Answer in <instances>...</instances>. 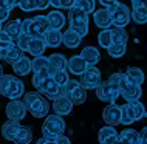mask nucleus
Wrapping results in <instances>:
<instances>
[{
    "mask_svg": "<svg viewBox=\"0 0 147 144\" xmlns=\"http://www.w3.org/2000/svg\"><path fill=\"white\" fill-rule=\"evenodd\" d=\"M37 90L40 91V93L45 95L48 99H51V101H54V99H57V98H61V96L65 95V89H63V85H59V84L54 81L53 74L43 79V82L37 87Z\"/></svg>",
    "mask_w": 147,
    "mask_h": 144,
    "instance_id": "3",
    "label": "nucleus"
},
{
    "mask_svg": "<svg viewBox=\"0 0 147 144\" xmlns=\"http://www.w3.org/2000/svg\"><path fill=\"white\" fill-rule=\"evenodd\" d=\"M23 53H25V51H22L20 48L16 45V43H13V45L8 48V54H6L5 61L9 62L11 65H13V64H16L17 61H20V59L23 57Z\"/></svg>",
    "mask_w": 147,
    "mask_h": 144,
    "instance_id": "30",
    "label": "nucleus"
},
{
    "mask_svg": "<svg viewBox=\"0 0 147 144\" xmlns=\"http://www.w3.org/2000/svg\"><path fill=\"white\" fill-rule=\"evenodd\" d=\"M50 64H51L53 71L67 70V67H68V59H67L63 54H61V53H54V54L50 56Z\"/></svg>",
    "mask_w": 147,
    "mask_h": 144,
    "instance_id": "27",
    "label": "nucleus"
},
{
    "mask_svg": "<svg viewBox=\"0 0 147 144\" xmlns=\"http://www.w3.org/2000/svg\"><path fill=\"white\" fill-rule=\"evenodd\" d=\"M31 39H33V37H31L30 34H26V33H23V31H22V33L14 39V43H16L19 48H20L22 51H28L30 43H31Z\"/></svg>",
    "mask_w": 147,
    "mask_h": 144,
    "instance_id": "36",
    "label": "nucleus"
},
{
    "mask_svg": "<svg viewBox=\"0 0 147 144\" xmlns=\"http://www.w3.org/2000/svg\"><path fill=\"white\" fill-rule=\"evenodd\" d=\"M141 95H142L141 85L136 84L135 81H132V79L127 76L125 81L122 82V85H121V96L127 102H130V101H138V99L141 98Z\"/></svg>",
    "mask_w": 147,
    "mask_h": 144,
    "instance_id": "7",
    "label": "nucleus"
},
{
    "mask_svg": "<svg viewBox=\"0 0 147 144\" xmlns=\"http://www.w3.org/2000/svg\"><path fill=\"white\" fill-rule=\"evenodd\" d=\"M16 2H17V3H19V2H20V0H16Z\"/></svg>",
    "mask_w": 147,
    "mask_h": 144,
    "instance_id": "57",
    "label": "nucleus"
},
{
    "mask_svg": "<svg viewBox=\"0 0 147 144\" xmlns=\"http://www.w3.org/2000/svg\"><path fill=\"white\" fill-rule=\"evenodd\" d=\"M13 70L17 76H26L33 71V61L26 56H23L20 61H17L16 64H13Z\"/></svg>",
    "mask_w": 147,
    "mask_h": 144,
    "instance_id": "18",
    "label": "nucleus"
},
{
    "mask_svg": "<svg viewBox=\"0 0 147 144\" xmlns=\"http://www.w3.org/2000/svg\"><path fill=\"white\" fill-rule=\"evenodd\" d=\"M0 6H5L8 9H13V8L19 6V3L16 0H0Z\"/></svg>",
    "mask_w": 147,
    "mask_h": 144,
    "instance_id": "47",
    "label": "nucleus"
},
{
    "mask_svg": "<svg viewBox=\"0 0 147 144\" xmlns=\"http://www.w3.org/2000/svg\"><path fill=\"white\" fill-rule=\"evenodd\" d=\"M102 119L107 124H110V126L121 124V105H116L115 102L107 105L104 109V112H102Z\"/></svg>",
    "mask_w": 147,
    "mask_h": 144,
    "instance_id": "9",
    "label": "nucleus"
},
{
    "mask_svg": "<svg viewBox=\"0 0 147 144\" xmlns=\"http://www.w3.org/2000/svg\"><path fill=\"white\" fill-rule=\"evenodd\" d=\"M3 76V68H2V65H0V78Z\"/></svg>",
    "mask_w": 147,
    "mask_h": 144,
    "instance_id": "55",
    "label": "nucleus"
},
{
    "mask_svg": "<svg viewBox=\"0 0 147 144\" xmlns=\"http://www.w3.org/2000/svg\"><path fill=\"white\" fill-rule=\"evenodd\" d=\"M130 104H132V107H133L135 113H136V118H138V121L147 116L146 105H144V104H142V102L140 101V99H138V101H130Z\"/></svg>",
    "mask_w": 147,
    "mask_h": 144,
    "instance_id": "39",
    "label": "nucleus"
},
{
    "mask_svg": "<svg viewBox=\"0 0 147 144\" xmlns=\"http://www.w3.org/2000/svg\"><path fill=\"white\" fill-rule=\"evenodd\" d=\"M98 43L102 48H109L113 43V31L110 28H104L102 31H99L98 34Z\"/></svg>",
    "mask_w": 147,
    "mask_h": 144,
    "instance_id": "29",
    "label": "nucleus"
},
{
    "mask_svg": "<svg viewBox=\"0 0 147 144\" xmlns=\"http://www.w3.org/2000/svg\"><path fill=\"white\" fill-rule=\"evenodd\" d=\"M45 68H51V64H50V57H45V56H36L33 59V73L36 71H40Z\"/></svg>",
    "mask_w": 147,
    "mask_h": 144,
    "instance_id": "33",
    "label": "nucleus"
},
{
    "mask_svg": "<svg viewBox=\"0 0 147 144\" xmlns=\"http://www.w3.org/2000/svg\"><path fill=\"white\" fill-rule=\"evenodd\" d=\"M132 2V6L135 5H140V3H147V0H130Z\"/></svg>",
    "mask_w": 147,
    "mask_h": 144,
    "instance_id": "54",
    "label": "nucleus"
},
{
    "mask_svg": "<svg viewBox=\"0 0 147 144\" xmlns=\"http://www.w3.org/2000/svg\"><path fill=\"white\" fill-rule=\"evenodd\" d=\"M99 84H101V71L94 65H88L81 74V85L87 90H96Z\"/></svg>",
    "mask_w": 147,
    "mask_h": 144,
    "instance_id": "6",
    "label": "nucleus"
},
{
    "mask_svg": "<svg viewBox=\"0 0 147 144\" xmlns=\"http://www.w3.org/2000/svg\"><path fill=\"white\" fill-rule=\"evenodd\" d=\"M119 143H132V144H140L141 143V133H138L133 129L122 130L119 133Z\"/></svg>",
    "mask_w": 147,
    "mask_h": 144,
    "instance_id": "25",
    "label": "nucleus"
},
{
    "mask_svg": "<svg viewBox=\"0 0 147 144\" xmlns=\"http://www.w3.org/2000/svg\"><path fill=\"white\" fill-rule=\"evenodd\" d=\"M98 141L104 143V144H113V143H119V133L113 126H105L99 130L98 133Z\"/></svg>",
    "mask_w": 147,
    "mask_h": 144,
    "instance_id": "12",
    "label": "nucleus"
},
{
    "mask_svg": "<svg viewBox=\"0 0 147 144\" xmlns=\"http://www.w3.org/2000/svg\"><path fill=\"white\" fill-rule=\"evenodd\" d=\"M20 124L19 121H11V119H8V121L2 126V135L3 138L8 139V141H14L16 137H17L19 130H20Z\"/></svg>",
    "mask_w": 147,
    "mask_h": 144,
    "instance_id": "17",
    "label": "nucleus"
},
{
    "mask_svg": "<svg viewBox=\"0 0 147 144\" xmlns=\"http://www.w3.org/2000/svg\"><path fill=\"white\" fill-rule=\"evenodd\" d=\"M141 143H147V126L141 132Z\"/></svg>",
    "mask_w": 147,
    "mask_h": 144,
    "instance_id": "52",
    "label": "nucleus"
},
{
    "mask_svg": "<svg viewBox=\"0 0 147 144\" xmlns=\"http://www.w3.org/2000/svg\"><path fill=\"white\" fill-rule=\"evenodd\" d=\"M50 3L54 8H61V0H50Z\"/></svg>",
    "mask_w": 147,
    "mask_h": 144,
    "instance_id": "53",
    "label": "nucleus"
},
{
    "mask_svg": "<svg viewBox=\"0 0 147 144\" xmlns=\"http://www.w3.org/2000/svg\"><path fill=\"white\" fill-rule=\"evenodd\" d=\"M112 31H113V42L127 43V41H129V36H127V31L124 30V26H115Z\"/></svg>",
    "mask_w": 147,
    "mask_h": 144,
    "instance_id": "38",
    "label": "nucleus"
},
{
    "mask_svg": "<svg viewBox=\"0 0 147 144\" xmlns=\"http://www.w3.org/2000/svg\"><path fill=\"white\" fill-rule=\"evenodd\" d=\"M125 43H121V42H113L112 45L107 48V53L109 56H112V57H122V56L125 54Z\"/></svg>",
    "mask_w": 147,
    "mask_h": 144,
    "instance_id": "32",
    "label": "nucleus"
},
{
    "mask_svg": "<svg viewBox=\"0 0 147 144\" xmlns=\"http://www.w3.org/2000/svg\"><path fill=\"white\" fill-rule=\"evenodd\" d=\"M34 19V22L37 23V26L40 28V31L43 34L47 33V31L50 30V22H48V17H47V16H36V17H33Z\"/></svg>",
    "mask_w": 147,
    "mask_h": 144,
    "instance_id": "43",
    "label": "nucleus"
},
{
    "mask_svg": "<svg viewBox=\"0 0 147 144\" xmlns=\"http://www.w3.org/2000/svg\"><path fill=\"white\" fill-rule=\"evenodd\" d=\"M68 22H70V28L74 30L76 33H79L84 37L88 33V14L84 13L81 8L73 6L68 9Z\"/></svg>",
    "mask_w": 147,
    "mask_h": 144,
    "instance_id": "1",
    "label": "nucleus"
},
{
    "mask_svg": "<svg viewBox=\"0 0 147 144\" xmlns=\"http://www.w3.org/2000/svg\"><path fill=\"white\" fill-rule=\"evenodd\" d=\"M26 104L20 99H11L9 104H6V116L11 121H22L26 115Z\"/></svg>",
    "mask_w": 147,
    "mask_h": 144,
    "instance_id": "8",
    "label": "nucleus"
},
{
    "mask_svg": "<svg viewBox=\"0 0 147 144\" xmlns=\"http://www.w3.org/2000/svg\"><path fill=\"white\" fill-rule=\"evenodd\" d=\"M2 28H3V22H0V30H2Z\"/></svg>",
    "mask_w": 147,
    "mask_h": 144,
    "instance_id": "56",
    "label": "nucleus"
},
{
    "mask_svg": "<svg viewBox=\"0 0 147 144\" xmlns=\"http://www.w3.org/2000/svg\"><path fill=\"white\" fill-rule=\"evenodd\" d=\"M47 48L48 47H47L43 37H33L31 39V43H30V48H28V53L36 57V56H42Z\"/></svg>",
    "mask_w": 147,
    "mask_h": 144,
    "instance_id": "22",
    "label": "nucleus"
},
{
    "mask_svg": "<svg viewBox=\"0 0 147 144\" xmlns=\"http://www.w3.org/2000/svg\"><path fill=\"white\" fill-rule=\"evenodd\" d=\"M125 74L129 76L132 81H135L136 84H140V85L144 84V73H142V70L138 68V67H129L127 71H125Z\"/></svg>",
    "mask_w": 147,
    "mask_h": 144,
    "instance_id": "35",
    "label": "nucleus"
},
{
    "mask_svg": "<svg viewBox=\"0 0 147 144\" xmlns=\"http://www.w3.org/2000/svg\"><path fill=\"white\" fill-rule=\"evenodd\" d=\"M65 130V119L62 118V115L54 113V115H48L45 118V122H43L42 132L43 135L51 133V135H61Z\"/></svg>",
    "mask_w": 147,
    "mask_h": 144,
    "instance_id": "4",
    "label": "nucleus"
},
{
    "mask_svg": "<svg viewBox=\"0 0 147 144\" xmlns=\"http://www.w3.org/2000/svg\"><path fill=\"white\" fill-rule=\"evenodd\" d=\"M119 95H121V90L116 89V87H113L109 81L107 82L101 81V84L96 87V96H98L99 101H102V102L112 104L118 99Z\"/></svg>",
    "mask_w": 147,
    "mask_h": 144,
    "instance_id": "5",
    "label": "nucleus"
},
{
    "mask_svg": "<svg viewBox=\"0 0 147 144\" xmlns=\"http://www.w3.org/2000/svg\"><path fill=\"white\" fill-rule=\"evenodd\" d=\"M23 93H25V84H23L19 78H16V76H14V79L11 81L5 96H6V98H9V99H20V96Z\"/></svg>",
    "mask_w": 147,
    "mask_h": 144,
    "instance_id": "15",
    "label": "nucleus"
},
{
    "mask_svg": "<svg viewBox=\"0 0 147 144\" xmlns=\"http://www.w3.org/2000/svg\"><path fill=\"white\" fill-rule=\"evenodd\" d=\"M13 79H14L13 74H3L2 78H0V93H2L3 96H5L8 87H9V84H11Z\"/></svg>",
    "mask_w": 147,
    "mask_h": 144,
    "instance_id": "44",
    "label": "nucleus"
},
{
    "mask_svg": "<svg viewBox=\"0 0 147 144\" xmlns=\"http://www.w3.org/2000/svg\"><path fill=\"white\" fill-rule=\"evenodd\" d=\"M47 17H48L50 26L54 28V30H62V28L65 26V16H63L62 13H59L57 9L51 11Z\"/></svg>",
    "mask_w": 147,
    "mask_h": 144,
    "instance_id": "26",
    "label": "nucleus"
},
{
    "mask_svg": "<svg viewBox=\"0 0 147 144\" xmlns=\"http://www.w3.org/2000/svg\"><path fill=\"white\" fill-rule=\"evenodd\" d=\"M68 96H70V99L74 104H84L85 99H87V89H84L82 85H79V87H76V89L71 91Z\"/></svg>",
    "mask_w": 147,
    "mask_h": 144,
    "instance_id": "34",
    "label": "nucleus"
},
{
    "mask_svg": "<svg viewBox=\"0 0 147 144\" xmlns=\"http://www.w3.org/2000/svg\"><path fill=\"white\" fill-rule=\"evenodd\" d=\"M74 6L81 8L87 14H93L96 11V2L94 0H76V5Z\"/></svg>",
    "mask_w": 147,
    "mask_h": 144,
    "instance_id": "37",
    "label": "nucleus"
},
{
    "mask_svg": "<svg viewBox=\"0 0 147 144\" xmlns=\"http://www.w3.org/2000/svg\"><path fill=\"white\" fill-rule=\"evenodd\" d=\"M9 11L11 9H8V8H5V6H0V20H2L3 23H5L6 19L9 17Z\"/></svg>",
    "mask_w": 147,
    "mask_h": 144,
    "instance_id": "48",
    "label": "nucleus"
},
{
    "mask_svg": "<svg viewBox=\"0 0 147 144\" xmlns=\"http://www.w3.org/2000/svg\"><path fill=\"white\" fill-rule=\"evenodd\" d=\"M43 39H45V43L48 48H57L59 45H62L63 41V33H61V30H54V28H50L45 34H43Z\"/></svg>",
    "mask_w": 147,
    "mask_h": 144,
    "instance_id": "16",
    "label": "nucleus"
},
{
    "mask_svg": "<svg viewBox=\"0 0 147 144\" xmlns=\"http://www.w3.org/2000/svg\"><path fill=\"white\" fill-rule=\"evenodd\" d=\"M0 22H2V20H0Z\"/></svg>",
    "mask_w": 147,
    "mask_h": 144,
    "instance_id": "58",
    "label": "nucleus"
},
{
    "mask_svg": "<svg viewBox=\"0 0 147 144\" xmlns=\"http://www.w3.org/2000/svg\"><path fill=\"white\" fill-rule=\"evenodd\" d=\"M22 31L30 34L31 37H43V33L40 31V28L37 26V23L34 22V19H25V20H22Z\"/></svg>",
    "mask_w": 147,
    "mask_h": 144,
    "instance_id": "23",
    "label": "nucleus"
},
{
    "mask_svg": "<svg viewBox=\"0 0 147 144\" xmlns=\"http://www.w3.org/2000/svg\"><path fill=\"white\" fill-rule=\"evenodd\" d=\"M79 85H81V81H76V79H70V81L67 82L65 85H63V89H65V95L68 96L71 91L76 89V87H79Z\"/></svg>",
    "mask_w": 147,
    "mask_h": 144,
    "instance_id": "46",
    "label": "nucleus"
},
{
    "mask_svg": "<svg viewBox=\"0 0 147 144\" xmlns=\"http://www.w3.org/2000/svg\"><path fill=\"white\" fill-rule=\"evenodd\" d=\"M28 110L31 112V115H33L34 118H47L48 116V112H50V104L47 99H43L40 96L37 101H34L28 107Z\"/></svg>",
    "mask_w": 147,
    "mask_h": 144,
    "instance_id": "13",
    "label": "nucleus"
},
{
    "mask_svg": "<svg viewBox=\"0 0 147 144\" xmlns=\"http://www.w3.org/2000/svg\"><path fill=\"white\" fill-rule=\"evenodd\" d=\"M42 96V93L39 90H36V91H30V93H25V98H23V102L26 104V107H30L31 104H33L34 101H37L39 98Z\"/></svg>",
    "mask_w": 147,
    "mask_h": 144,
    "instance_id": "45",
    "label": "nucleus"
},
{
    "mask_svg": "<svg viewBox=\"0 0 147 144\" xmlns=\"http://www.w3.org/2000/svg\"><path fill=\"white\" fill-rule=\"evenodd\" d=\"M135 121H138V118H136V113H135L132 104L127 102L124 105H121V124L130 126V124H133Z\"/></svg>",
    "mask_w": 147,
    "mask_h": 144,
    "instance_id": "21",
    "label": "nucleus"
},
{
    "mask_svg": "<svg viewBox=\"0 0 147 144\" xmlns=\"http://www.w3.org/2000/svg\"><path fill=\"white\" fill-rule=\"evenodd\" d=\"M19 8L25 13H30V11H34V9H39L37 6V0H20L19 2Z\"/></svg>",
    "mask_w": 147,
    "mask_h": 144,
    "instance_id": "41",
    "label": "nucleus"
},
{
    "mask_svg": "<svg viewBox=\"0 0 147 144\" xmlns=\"http://www.w3.org/2000/svg\"><path fill=\"white\" fill-rule=\"evenodd\" d=\"M53 78H54V81H56L59 85H65V84L70 81L67 70H56V71H53Z\"/></svg>",
    "mask_w": 147,
    "mask_h": 144,
    "instance_id": "42",
    "label": "nucleus"
},
{
    "mask_svg": "<svg viewBox=\"0 0 147 144\" xmlns=\"http://www.w3.org/2000/svg\"><path fill=\"white\" fill-rule=\"evenodd\" d=\"M118 0H99V3H101L102 6H105V8H109L110 5H113V3H116Z\"/></svg>",
    "mask_w": 147,
    "mask_h": 144,
    "instance_id": "51",
    "label": "nucleus"
},
{
    "mask_svg": "<svg viewBox=\"0 0 147 144\" xmlns=\"http://www.w3.org/2000/svg\"><path fill=\"white\" fill-rule=\"evenodd\" d=\"M81 54L84 56V59L88 62V65H96V64L101 61V53H99L98 48L94 47H85L84 50L81 51Z\"/></svg>",
    "mask_w": 147,
    "mask_h": 144,
    "instance_id": "24",
    "label": "nucleus"
},
{
    "mask_svg": "<svg viewBox=\"0 0 147 144\" xmlns=\"http://www.w3.org/2000/svg\"><path fill=\"white\" fill-rule=\"evenodd\" d=\"M73 105H74V102L71 101L70 96H67V95H63V96H61V98H57V99L53 101L54 113H59V115H62V116L70 115L71 112H73Z\"/></svg>",
    "mask_w": 147,
    "mask_h": 144,
    "instance_id": "10",
    "label": "nucleus"
},
{
    "mask_svg": "<svg viewBox=\"0 0 147 144\" xmlns=\"http://www.w3.org/2000/svg\"><path fill=\"white\" fill-rule=\"evenodd\" d=\"M62 42L67 48H78L82 42V36L79 33H76L74 30L68 28L67 31H63V41Z\"/></svg>",
    "mask_w": 147,
    "mask_h": 144,
    "instance_id": "19",
    "label": "nucleus"
},
{
    "mask_svg": "<svg viewBox=\"0 0 147 144\" xmlns=\"http://www.w3.org/2000/svg\"><path fill=\"white\" fill-rule=\"evenodd\" d=\"M125 78H127L125 73H113V74L109 78V82L112 84L113 87H116V89L121 90V85H122V82L125 81Z\"/></svg>",
    "mask_w": 147,
    "mask_h": 144,
    "instance_id": "40",
    "label": "nucleus"
},
{
    "mask_svg": "<svg viewBox=\"0 0 147 144\" xmlns=\"http://www.w3.org/2000/svg\"><path fill=\"white\" fill-rule=\"evenodd\" d=\"M132 20L138 25L147 23V3H140V5L132 6Z\"/></svg>",
    "mask_w": 147,
    "mask_h": 144,
    "instance_id": "20",
    "label": "nucleus"
},
{
    "mask_svg": "<svg viewBox=\"0 0 147 144\" xmlns=\"http://www.w3.org/2000/svg\"><path fill=\"white\" fill-rule=\"evenodd\" d=\"M109 13L112 14V20H113V25L115 26H125L127 23L130 22V19H132V11H130V8L124 5V3H113V5H110L109 8Z\"/></svg>",
    "mask_w": 147,
    "mask_h": 144,
    "instance_id": "2",
    "label": "nucleus"
},
{
    "mask_svg": "<svg viewBox=\"0 0 147 144\" xmlns=\"http://www.w3.org/2000/svg\"><path fill=\"white\" fill-rule=\"evenodd\" d=\"M93 22L94 25L101 30L104 28H109L110 25H113V20H112V14L109 13L107 8H102V9H96L93 13Z\"/></svg>",
    "mask_w": 147,
    "mask_h": 144,
    "instance_id": "14",
    "label": "nucleus"
},
{
    "mask_svg": "<svg viewBox=\"0 0 147 144\" xmlns=\"http://www.w3.org/2000/svg\"><path fill=\"white\" fill-rule=\"evenodd\" d=\"M3 30L13 37V42H14V39L22 33V20H6L3 23Z\"/></svg>",
    "mask_w": 147,
    "mask_h": 144,
    "instance_id": "28",
    "label": "nucleus"
},
{
    "mask_svg": "<svg viewBox=\"0 0 147 144\" xmlns=\"http://www.w3.org/2000/svg\"><path fill=\"white\" fill-rule=\"evenodd\" d=\"M37 6H39V9H47L48 6H51V3H50V0H37Z\"/></svg>",
    "mask_w": 147,
    "mask_h": 144,
    "instance_id": "50",
    "label": "nucleus"
},
{
    "mask_svg": "<svg viewBox=\"0 0 147 144\" xmlns=\"http://www.w3.org/2000/svg\"><path fill=\"white\" fill-rule=\"evenodd\" d=\"M87 67H88V62L84 59V56L82 54H74L68 59V67H67V68L70 70V73H73L76 76H81L87 70Z\"/></svg>",
    "mask_w": 147,
    "mask_h": 144,
    "instance_id": "11",
    "label": "nucleus"
},
{
    "mask_svg": "<svg viewBox=\"0 0 147 144\" xmlns=\"http://www.w3.org/2000/svg\"><path fill=\"white\" fill-rule=\"evenodd\" d=\"M31 139H33V130H31V127L22 126L20 130H19V133H17V137L14 139V143L26 144V143H31Z\"/></svg>",
    "mask_w": 147,
    "mask_h": 144,
    "instance_id": "31",
    "label": "nucleus"
},
{
    "mask_svg": "<svg viewBox=\"0 0 147 144\" xmlns=\"http://www.w3.org/2000/svg\"><path fill=\"white\" fill-rule=\"evenodd\" d=\"M76 5V0H61V8L63 9H70Z\"/></svg>",
    "mask_w": 147,
    "mask_h": 144,
    "instance_id": "49",
    "label": "nucleus"
}]
</instances>
